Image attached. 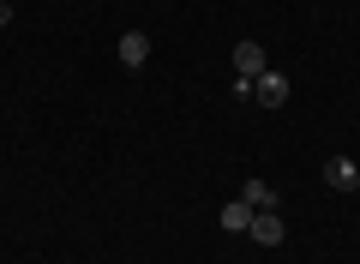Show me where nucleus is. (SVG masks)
Returning <instances> with one entry per match:
<instances>
[{
    "label": "nucleus",
    "instance_id": "nucleus-7",
    "mask_svg": "<svg viewBox=\"0 0 360 264\" xmlns=\"http://www.w3.org/2000/svg\"><path fill=\"white\" fill-rule=\"evenodd\" d=\"M240 199L252 204V210H276V187H270V180H246Z\"/></svg>",
    "mask_w": 360,
    "mask_h": 264
},
{
    "label": "nucleus",
    "instance_id": "nucleus-1",
    "mask_svg": "<svg viewBox=\"0 0 360 264\" xmlns=\"http://www.w3.org/2000/svg\"><path fill=\"white\" fill-rule=\"evenodd\" d=\"M252 102H258V108H283V102H288V78L276 73V66H264V73L252 78Z\"/></svg>",
    "mask_w": 360,
    "mask_h": 264
},
{
    "label": "nucleus",
    "instance_id": "nucleus-3",
    "mask_svg": "<svg viewBox=\"0 0 360 264\" xmlns=\"http://www.w3.org/2000/svg\"><path fill=\"white\" fill-rule=\"evenodd\" d=\"M115 54H120V66H132V73H139V66L150 61V37H144V30H127V37L115 42Z\"/></svg>",
    "mask_w": 360,
    "mask_h": 264
},
{
    "label": "nucleus",
    "instance_id": "nucleus-6",
    "mask_svg": "<svg viewBox=\"0 0 360 264\" xmlns=\"http://www.w3.org/2000/svg\"><path fill=\"white\" fill-rule=\"evenodd\" d=\"M252 204H246V199H229V204H222V228H229V234H246V228H252Z\"/></svg>",
    "mask_w": 360,
    "mask_h": 264
},
{
    "label": "nucleus",
    "instance_id": "nucleus-4",
    "mask_svg": "<svg viewBox=\"0 0 360 264\" xmlns=\"http://www.w3.org/2000/svg\"><path fill=\"white\" fill-rule=\"evenodd\" d=\"M246 234H252L258 246H283V234H288V228H283V216H276V210H258Z\"/></svg>",
    "mask_w": 360,
    "mask_h": 264
},
{
    "label": "nucleus",
    "instance_id": "nucleus-8",
    "mask_svg": "<svg viewBox=\"0 0 360 264\" xmlns=\"http://www.w3.org/2000/svg\"><path fill=\"white\" fill-rule=\"evenodd\" d=\"M13 18H18V6H13V0H0V30L13 25Z\"/></svg>",
    "mask_w": 360,
    "mask_h": 264
},
{
    "label": "nucleus",
    "instance_id": "nucleus-2",
    "mask_svg": "<svg viewBox=\"0 0 360 264\" xmlns=\"http://www.w3.org/2000/svg\"><path fill=\"white\" fill-rule=\"evenodd\" d=\"M264 42H252V37H246V42H234V78H258V73H264Z\"/></svg>",
    "mask_w": 360,
    "mask_h": 264
},
{
    "label": "nucleus",
    "instance_id": "nucleus-5",
    "mask_svg": "<svg viewBox=\"0 0 360 264\" xmlns=\"http://www.w3.org/2000/svg\"><path fill=\"white\" fill-rule=\"evenodd\" d=\"M324 180H330L336 192H354V187H360V168H354V156H330V168H324Z\"/></svg>",
    "mask_w": 360,
    "mask_h": 264
}]
</instances>
